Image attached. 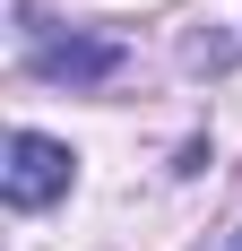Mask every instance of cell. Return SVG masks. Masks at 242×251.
Here are the masks:
<instances>
[{"label": "cell", "mask_w": 242, "mask_h": 251, "mask_svg": "<svg viewBox=\"0 0 242 251\" xmlns=\"http://www.w3.org/2000/svg\"><path fill=\"white\" fill-rule=\"evenodd\" d=\"M78 156L61 148V139H44V130H18L9 139V165H0V200L9 208H52L61 191H70Z\"/></svg>", "instance_id": "obj_1"}, {"label": "cell", "mask_w": 242, "mask_h": 251, "mask_svg": "<svg viewBox=\"0 0 242 251\" xmlns=\"http://www.w3.org/2000/svg\"><path fill=\"white\" fill-rule=\"evenodd\" d=\"M35 70L44 78H113L121 44H35Z\"/></svg>", "instance_id": "obj_2"}, {"label": "cell", "mask_w": 242, "mask_h": 251, "mask_svg": "<svg viewBox=\"0 0 242 251\" xmlns=\"http://www.w3.org/2000/svg\"><path fill=\"white\" fill-rule=\"evenodd\" d=\"M225 251H242V234H234V243H225Z\"/></svg>", "instance_id": "obj_3"}]
</instances>
